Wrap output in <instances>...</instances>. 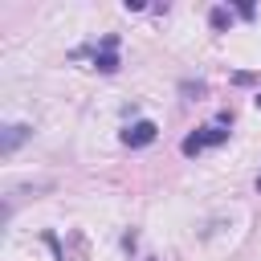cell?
Wrapping results in <instances>:
<instances>
[{
    "label": "cell",
    "mask_w": 261,
    "mask_h": 261,
    "mask_svg": "<svg viewBox=\"0 0 261 261\" xmlns=\"http://www.w3.org/2000/svg\"><path fill=\"white\" fill-rule=\"evenodd\" d=\"M155 135H159V126H155L151 118H139V122H130V126L122 130V143H126V147H147V143H155Z\"/></svg>",
    "instance_id": "2"
},
{
    "label": "cell",
    "mask_w": 261,
    "mask_h": 261,
    "mask_svg": "<svg viewBox=\"0 0 261 261\" xmlns=\"http://www.w3.org/2000/svg\"><path fill=\"white\" fill-rule=\"evenodd\" d=\"M224 139H228V126H224V122H212V126H200L196 135H188L179 151H184V155H200V151H208V147H220Z\"/></svg>",
    "instance_id": "1"
},
{
    "label": "cell",
    "mask_w": 261,
    "mask_h": 261,
    "mask_svg": "<svg viewBox=\"0 0 261 261\" xmlns=\"http://www.w3.org/2000/svg\"><path fill=\"white\" fill-rule=\"evenodd\" d=\"M114 49H118V41H114V37H106V41H102V53L94 57V61H98V69H106V73H110V69H118V57H114Z\"/></svg>",
    "instance_id": "4"
},
{
    "label": "cell",
    "mask_w": 261,
    "mask_h": 261,
    "mask_svg": "<svg viewBox=\"0 0 261 261\" xmlns=\"http://www.w3.org/2000/svg\"><path fill=\"white\" fill-rule=\"evenodd\" d=\"M29 135H33V130H29V126H20V122L4 126V143H0V155H12V151H16V147L29 139Z\"/></svg>",
    "instance_id": "3"
}]
</instances>
